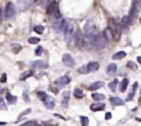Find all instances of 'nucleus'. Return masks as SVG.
Wrapping results in <instances>:
<instances>
[{
  "mask_svg": "<svg viewBox=\"0 0 141 126\" xmlns=\"http://www.w3.org/2000/svg\"><path fill=\"white\" fill-rule=\"evenodd\" d=\"M22 46L19 44H14V45H12V51L14 54H18L19 52L22 50Z\"/></svg>",
  "mask_w": 141,
  "mask_h": 126,
  "instance_id": "nucleus-28",
  "label": "nucleus"
},
{
  "mask_svg": "<svg viewBox=\"0 0 141 126\" xmlns=\"http://www.w3.org/2000/svg\"><path fill=\"white\" fill-rule=\"evenodd\" d=\"M23 96H24V100H25L26 102H28V101H29V98H28V96L27 94H26V93H24Z\"/></svg>",
  "mask_w": 141,
  "mask_h": 126,
  "instance_id": "nucleus-40",
  "label": "nucleus"
},
{
  "mask_svg": "<svg viewBox=\"0 0 141 126\" xmlns=\"http://www.w3.org/2000/svg\"><path fill=\"white\" fill-rule=\"evenodd\" d=\"M42 52H43V49L41 46H39L37 49L35 50V54H36L37 56H41L42 54Z\"/></svg>",
  "mask_w": 141,
  "mask_h": 126,
  "instance_id": "nucleus-35",
  "label": "nucleus"
},
{
  "mask_svg": "<svg viewBox=\"0 0 141 126\" xmlns=\"http://www.w3.org/2000/svg\"><path fill=\"white\" fill-rule=\"evenodd\" d=\"M34 31H35V33H37V34H41L43 33V32L44 31V27L42 25H37V26H35L34 27Z\"/></svg>",
  "mask_w": 141,
  "mask_h": 126,
  "instance_id": "nucleus-31",
  "label": "nucleus"
},
{
  "mask_svg": "<svg viewBox=\"0 0 141 126\" xmlns=\"http://www.w3.org/2000/svg\"><path fill=\"white\" fill-rule=\"evenodd\" d=\"M118 83V79H115L114 81L111 82V83L109 84V89H111L113 92H115V90H116V87H117Z\"/></svg>",
  "mask_w": 141,
  "mask_h": 126,
  "instance_id": "nucleus-27",
  "label": "nucleus"
},
{
  "mask_svg": "<svg viewBox=\"0 0 141 126\" xmlns=\"http://www.w3.org/2000/svg\"><path fill=\"white\" fill-rule=\"evenodd\" d=\"M104 85H105V83L103 81H97L94 83H92L89 87L88 89L89 91H95V90H97V89L101 88Z\"/></svg>",
  "mask_w": 141,
  "mask_h": 126,
  "instance_id": "nucleus-13",
  "label": "nucleus"
},
{
  "mask_svg": "<svg viewBox=\"0 0 141 126\" xmlns=\"http://www.w3.org/2000/svg\"><path fill=\"white\" fill-rule=\"evenodd\" d=\"M32 0H17V8L19 11H24L31 6Z\"/></svg>",
  "mask_w": 141,
  "mask_h": 126,
  "instance_id": "nucleus-7",
  "label": "nucleus"
},
{
  "mask_svg": "<svg viewBox=\"0 0 141 126\" xmlns=\"http://www.w3.org/2000/svg\"><path fill=\"white\" fill-rule=\"evenodd\" d=\"M37 97H38L40 100H41L42 101H43V100L45 99V98L47 96V94H46V93L44 92V91H39L37 93Z\"/></svg>",
  "mask_w": 141,
  "mask_h": 126,
  "instance_id": "nucleus-33",
  "label": "nucleus"
},
{
  "mask_svg": "<svg viewBox=\"0 0 141 126\" xmlns=\"http://www.w3.org/2000/svg\"><path fill=\"white\" fill-rule=\"evenodd\" d=\"M2 18H3V15H2V8L0 7V23H2Z\"/></svg>",
  "mask_w": 141,
  "mask_h": 126,
  "instance_id": "nucleus-41",
  "label": "nucleus"
},
{
  "mask_svg": "<svg viewBox=\"0 0 141 126\" xmlns=\"http://www.w3.org/2000/svg\"><path fill=\"white\" fill-rule=\"evenodd\" d=\"M46 13L49 15H51L54 14L56 17H57V18L60 17V12H59L58 11L57 3H56L55 1H53L52 2H51L49 5L48 6L47 10H46Z\"/></svg>",
  "mask_w": 141,
  "mask_h": 126,
  "instance_id": "nucleus-5",
  "label": "nucleus"
},
{
  "mask_svg": "<svg viewBox=\"0 0 141 126\" xmlns=\"http://www.w3.org/2000/svg\"><path fill=\"white\" fill-rule=\"evenodd\" d=\"M6 98V100H7V101L9 104H14L17 101V97L15 96H13L10 93H8Z\"/></svg>",
  "mask_w": 141,
  "mask_h": 126,
  "instance_id": "nucleus-26",
  "label": "nucleus"
},
{
  "mask_svg": "<svg viewBox=\"0 0 141 126\" xmlns=\"http://www.w3.org/2000/svg\"><path fill=\"white\" fill-rule=\"evenodd\" d=\"M126 56V52H125L124 51H120L117 52L116 54L113 55V56H112V60H120L125 57Z\"/></svg>",
  "mask_w": 141,
  "mask_h": 126,
  "instance_id": "nucleus-21",
  "label": "nucleus"
},
{
  "mask_svg": "<svg viewBox=\"0 0 141 126\" xmlns=\"http://www.w3.org/2000/svg\"><path fill=\"white\" fill-rule=\"evenodd\" d=\"M134 94H135V91H133L132 93H130L128 95V97L127 98V100H132L133 99L134 96Z\"/></svg>",
  "mask_w": 141,
  "mask_h": 126,
  "instance_id": "nucleus-38",
  "label": "nucleus"
},
{
  "mask_svg": "<svg viewBox=\"0 0 141 126\" xmlns=\"http://www.w3.org/2000/svg\"><path fill=\"white\" fill-rule=\"evenodd\" d=\"M106 74L110 76L114 75L117 71V65L115 63H111L106 67Z\"/></svg>",
  "mask_w": 141,
  "mask_h": 126,
  "instance_id": "nucleus-14",
  "label": "nucleus"
},
{
  "mask_svg": "<svg viewBox=\"0 0 141 126\" xmlns=\"http://www.w3.org/2000/svg\"><path fill=\"white\" fill-rule=\"evenodd\" d=\"M132 18L131 16H125L122 19V26L123 27H127L132 24Z\"/></svg>",
  "mask_w": 141,
  "mask_h": 126,
  "instance_id": "nucleus-19",
  "label": "nucleus"
},
{
  "mask_svg": "<svg viewBox=\"0 0 141 126\" xmlns=\"http://www.w3.org/2000/svg\"><path fill=\"white\" fill-rule=\"evenodd\" d=\"M108 27L111 31L113 39L118 42L121 37V29L119 24L115 20L111 18L108 20Z\"/></svg>",
  "mask_w": 141,
  "mask_h": 126,
  "instance_id": "nucleus-1",
  "label": "nucleus"
},
{
  "mask_svg": "<svg viewBox=\"0 0 141 126\" xmlns=\"http://www.w3.org/2000/svg\"><path fill=\"white\" fill-rule=\"evenodd\" d=\"M85 39L82 32L80 30H77L75 33V45L77 48L82 49L84 46Z\"/></svg>",
  "mask_w": 141,
  "mask_h": 126,
  "instance_id": "nucleus-4",
  "label": "nucleus"
},
{
  "mask_svg": "<svg viewBox=\"0 0 141 126\" xmlns=\"http://www.w3.org/2000/svg\"><path fill=\"white\" fill-rule=\"evenodd\" d=\"M2 91V87H1V85H0V91Z\"/></svg>",
  "mask_w": 141,
  "mask_h": 126,
  "instance_id": "nucleus-47",
  "label": "nucleus"
},
{
  "mask_svg": "<svg viewBox=\"0 0 141 126\" xmlns=\"http://www.w3.org/2000/svg\"><path fill=\"white\" fill-rule=\"evenodd\" d=\"M77 71H78L80 74H89V71L87 69V66L86 65H84L82 66V67H80L78 69H77Z\"/></svg>",
  "mask_w": 141,
  "mask_h": 126,
  "instance_id": "nucleus-32",
  "label": "nucleus"
},
{
  "mask_svg": "<svg viewBox=\"0 0 141 126\" xmlns=\"http://www.w3.org/2000/svg\"><path fill=\"white\" fill-rule=\"evenodd\" d=\"M136 120H139V121H141V119H138V118H136Z\"/></svg>",
  "mask_w": 141,
  "mask_h": 126,
  "instance_id": "nucleus-46",
  "label": "nucleus"
},
{
  "mask_svg": "<svg viewBox=\"0 0 141 126\" xmlns=\"http://www.w3.org/2000/svg\"><path fill=\"white\" fill-rule=\"evenodd\" d=\"M92 98L95 101H100L103 100L105 98V96L103 94H100V93H94L91 94Z\"/></svg>",
  "mask_w": 141,
  "mask_h": 126,
  "instance_id": "nucleus-23",
  "label": "nucleus"
},
{
  "mask_svg": "<svg viewBox=\"0 0 141 126\" xmlns=\"http://www.w3.org/2000/svg\"><path fill=\"white\" fill-rule=\"evenodd\" d=\"M70 82H71V79L68 76H63L57 78L55 81V84L57 85L64 86L69 83Z\"/></svg>",
  "mask_w": 141,
  "mask_h": 126,
  "instance_id": "nucleus-11",
  "label": "nucleus"
},
{
  "mask_svg": "<svg viewBox=\"0 0 141 126\" xmlns=\"http://www.w3.org/2000/svg\"><path fill=\"white\" fill-rule=\"evenodd\" d=\"M103 34L105 35V37L106 38V41H111L112 39H113V35H112V33L111 31V30L109 29V27L106 28L105 30V31L103 32Z\"/></svg>",
  "mask_w": 141,
  "mask_h": 126,
  "instance_id": "nucleus-24",
  "label": "nucleus"
},
{
  "mask_svg": "<svg viewBox=\"0 0 141 126\" xmlns=\"http://www.w3.org/2000/svg\"><path fill=\"white\" fill-rule=\"evenodd\" d=\"M111 112H106V114H105V119L106 120H109V119H111Z\"/></svg>",
  "mask_w": 141,
  "mask_h": 126,
  "instance_id": "nucleus-39",
  "label": "nucleus"
},
{
  "mask_svg": "<svg viewBox=\"0 0 141 126\" xmlns=\"http://www.w3.org/2000/svg\"><path fill=\"white\" fill-rule=\"evenodd\" d=\"M137 61L138 62H139L140 64H141V57H140V56H138V57H137Z\"/></svg>",
  "mask_w": 141,
  "mask_h": 126,
  "instance_id": "nucleus-42",
  "label": "nucleus"
},
{
  "mask_svg": "<svg viewBox=\"0 0 141 126\" xmlns=\"http://www.w3.org/2000/svg\"><path fill=\"white\" fill-rule=\"evenodd\" d=\"M140 23H141V18H140Z\"/></svg>",
  "mask_w": 141,
  "mask_h": 126,
  "instance_id": "nucleus-49",
  "label": "nucleus"
},
{
  "mask_svg": "<svg viewBox=\"0 0 141 126\" xmlns=\"http://www.w3.org/2000/svg\"><path fill=\"white\" fill-rule=\"evenodd\" d=\"M62 62L68 67H73L75 65V60L69 54H65L62 57Z\"/></svg>",
  "mask_w": 141,
  "mask_h": 126,
  "instance_id": "nucleus-8",
  "label": "nucleus"
},
{
  "mask_svg": "<svg viewBox=\"0 0 141 126\" xmlns=\"http://www.w3.org/2000/svg\"><path fill=\"white\" fill-rule=\"evenodd\" d=\"M33 74H34V71H33L32 70L26 71L23 72L22 74L20 75V80L24 81V80H26L27 78L33 76Z\"/></svg>",
  "mask_w": 141,
  "mask_h": 126,
  "instance_id": "nucleus-16",
  "label": "nucleus"
},
{
  "mask_svg": "<svg viewBox=\"0 0 141 126\" xmlns=\"http://www.w3.org/2000/svg\"><path fill=\"white\" fill-rule=\"evenodd\" d=\"M50 1H51V0H44V3H45V4H48V2H49Z\"/></svg>",
  "mask_w": 141,
  "mask_h": 126,
  "instance_id": "nucleus-44",
  "label": "nucleus"
},
{
  "mask_svg": "<svg viewBox=\"0 0 141 126\" xmlns=\"http://www.w3.org/2000/svg\"><path fill=\"white\" fill-rule=\"evenodd\" d=\"M42 102L44 103V105H45V107H46L47 109H53V108H54L55 105V100H54V99H53L51 96H48V95H47V96L45 98V99H44Z\"/></svg>",
  "mask_w": 141,
  "mask_h": 126,
  "instance_id": "nucleus-9",
  "label": "nucleus"
},
{
  "mask_svg": "<svg viewBox=\"0 0 141 126\" xmlns=\"http://www.w3.org/2000/svg\"><path fill=\"white\" fill-rule=\"evenodd\" d=\"M86 66H87V69H88L89 72H94V71H96L97 70H98L100 67L99 64L96 62H90Z\"/></svg>",
  "mask_w": 141,
  "mask_h": 126,
  "instance_id": "nucleus-15",
  "label": "nucleus"
},
{
  "mask_svg": "<svg viewBox=\"0 0 141 126\" xmlns=\"http://www.w3.org/2000/svg\"><path fill=\"white\" fill-rule=\"evenodd\" d=\"M105 105L102 103H94L91 105L90 106V109L93 112H98L102 111L103 109H105Z\"/></svg>",
  "mask_w": 141,
  "mask_h": 126,
  "instance_id": "nucleus-12",
  "label": "nucleus"
},
{
  "mask_svg": "<svg viewBox=\"0 0 141 126\" xmlns=\"http://www.w3.org/2000/svg\"><path fill=\"white\" fill-rule=\"evenodd\" d=\"M69 28V22L65 19H60L55 24V29L57 33H63L64 34Z\"/></svg>",
  "mask_w": 141,
  "mask_h": 126,
  "instance_id": "nucleus-2",
  "label": "nucleus"
},
{
  "mask_svg": "<svg viewBox=\"0 0 141 126\" xmlns=\"http://www.w3.org/2000/svg\"><path fill=\"white\" fill-rule=\"evenodd\" d=\"M129 85V80L127 78H124L122 81H121L120 84V91L121 92H125L126 91V89H127Z\"/></svg>",
  "mask_w": 141,
  "mask_h": 126,
  "instance_id": "nucleus-18",
  "label": "nucleus"
},
{
  "mask_svg": "<svg viewBox=\"0 0 141 126\" xmlns=\"http://www.w3.org/2000/svg\"><path fill=\"white\" fill-rule=\"evenodd\" d=\"M15 14V7L14 4L12 2H8L5 8L4 15L5 17L7 19L13 17Z\"/></svg>",
  "mask_w": 141,
  "mask_h": 126,
  "instance_id": "nucleus-6",
  "label": "nucleus"
},
{
  "mask_svg": "<svg viewBox=\"0 0 141 126\" xmlns=\"http://www.w3.org/2000/svg\"><path fill=\"white\" fill-rule=\"evenodd\" d=\"M28 42L30 44H32V45H35V44H37V43L40 41V39L39 37H32L31 38L28 39Z\"/></svg>",
  "mask_w": 141,
  "mask_h": 126,
  "instance_id": "nucleus-34",
  "label": "nucleus"
},
{
  "mask_svg": "<svg viewBox=\"0 0 141 126\" xmlns=\"http://www.w3.org/2000/svg\"><path fill=\"white\" fill-rule=\"evenodd\" d=\"M73 38V30L72 28H69L67 31L64 33V40L66 42H69L72 40Z\"/></svg>",
  "mask_w": 141,
  "mask_h": 126,
  "instance_id": "nucleus-22",
  "label": "nucleus"
},
{
  "mask_svg": "<svg viewBox=\"0 0 141 126\" xmlns=\"http://www.w3.org/2000/svg\"><path fill=\"white\" fill-rule=\"evenodd\" d=\"M34 126H42L41 125H40V124H35V125Z\"/></svg>",
  "mask_w": 141,
  "mask_h": 126,
  "instance_id": "nucleus-45",
  "label": "nucleus"
},
{
  "mask_svg": "<svg viewBox=\"0 0 141 126\" xmlns=\"http://www.w3.org/2000/svg\"><path fill=\"white\" fill-rule=\"evenodd\" d=\"M69 93H65V95L63 97L62 100V107L64 109H66L69 106Z\"/></svg>",
  "mask_w": 141,
  "mask_h": 126,
  "instance_id": "nucleus-20",
  "label": "nucleus"
},
{
  "mask_svg": "<svg viewBox=\"0 0 141 126\" xmlns=\"http://www.w3.org/2000/svg\"><path fill=\"white\" fill-rule=\"evenodd\" d=\"M110 101H111L112 105L114 106L123 105H124V101L118 97H111L110 99Z\"/></svg>",
  "mask_w": 141,
  "mask_h": 126,
  "instance_id": "nucleus-17",
  "label": "nucleus"
},
{
  "mask_svg": "<svg viewBox=\"0 0 141 126\" xmlns=\"http://www.w3.org/2000/svg\"><path fill=\"white\" fill-rule=\"evenodd\" d=\"M106 38L105 37V35L103 33H99L95 35V42H94V47L98 49L104 48L106 45Z\"/></svg>",
  "mask_w": 141,
  "mask_h": 126,
  "instance_id": "nucleus-3",
  "label": "nucleus"
},
{
  "mask_svg": "<svg viewBox=\"0 0 141 126\" xmlns=\"http://www.w3.org/2000/svg\"><path fill=\"white\" fill-rule=\"evenodd\" d=\"M84 91H83L82 89H79V88L75 89L73 91V96L77 98H82L84 96Z\"/></svg>",
  "mask_w": 141,
  "mask_h": 126,
  "instance_id": "nucleus-25",
  "label": "nucleus"
},
{
  "mask_svg": "<svg viewBox=\"0 0 141 126\" xmlns=\"http://www.w3.org/2000/svg\"><path fill=\"white\" fill-rule=\"evenodd\" d=\"M44 126H51V125H44Z\"/></svg>",
  "mask_w": 141,
  "mask_h": 126,
  "instance_id": "nucleus-48",
  "label": "nucleus"
},
{
  "mask_svg": "<svg viewBox=\"0 0 141 126\" xmlns=\"http://www.w3.org/2000/svg\"><path fill=\"white\" fill-rule=\"evenodd\" d=\"M35 1H37V0H35Z\"/></svg>",
  "mask_w": 141,
  "mask_h": 126,
  "instance_id": "nucleus-50",
  "label": "nucleus"
},
{
  "mask_svg": "<svg viewBox=\"0 0 141 126\" xmlns=\"http://www.w3.org/2000/svg\"><path fill=\"white\" fill-rule=\"evenodd\" d=\"M138 104H139L140 105H141V96H140L139 99H138Z\"/></svg>",
  "mask_w": 141,
  "mask_h": 126,
  "instance_id": "nucleus-43",
  "label": "nucleus"
},
{
  "mask_svg": "<svg viewBox=\"0 0 141 126\" xmlns=\"http://www.w3.org/2000/svg\"><path fill=\"white\" fill-rule=\"evenodd\" d=\"M34 125H35V124L33 123V122H32V121H28V122L24 123H23V124H22L20 126H34Z\"/></svg>",
  "mask_w": 141,
  "mask_h": 126,
  "instance_id": "nucleus-37",
  "label": "nucleus"
},
{
  "mask_svg": "<svg viewBox=\"0 0 141 126\" xmlns=\"http://www.w3.org/2000/svg\"><path fill=\"white\" fill-rule=\"evenodd\" d=\"M6 80H7V76L6 74H3L2 76H1V78H0V82L2 83H5Z\"/></svg>",
  "mask_w": 141,
  "mask_h": 126,
  "instance_id": "nucleus-36",
  "label": "nucleus"
},
{
  "mask_svg": "<svg viewBox=\"0 0 141 126\" xmlns=\"http://www.w3.org/2000/svg\"><path fill=\"white\" fill-rule=\"evenodd\" d=\"M48 67V64L46 62L43 61V60H40L33 62V64H32V67L34 68V69H46Z\"/></svg>",
  "mask_w": 141,
  "mask_h": 126,
  "instance_id": "nucleus-10",
  "label": "nucleus"
},
{
  "mask_svg": "<svg viewBox=\"0 0 141 126\" xmlns=\"http://www.w3.org/2000/svg\"><path fill=\"white\" fill-rule=\"evenodd\" d=\"M80 123L82 126H89V119L86 117H80Z\"/></svg>",
  "mask_w": 141,
  "mask_h": 126,
  "instance_id": "nucleus-30",
  "label": "nucleus"
},
{
  "mask_svg": "<svg viewBox=\"0 0 141 126\" xmlns=\"http://www.w3.org/2000/svg\"><path fill=\"white\" fill-rule=\"evenodd\" d=\"M127 67L129 69H132V70H136L138 69V65H136V63H135L133 61H129L127 63Z\"/></svg>",
  "mask_w": 141,
  "mask_h": 126,
  "instance_id": "nucleus-29",
  "label": "nucleus"
}]
</instances>
